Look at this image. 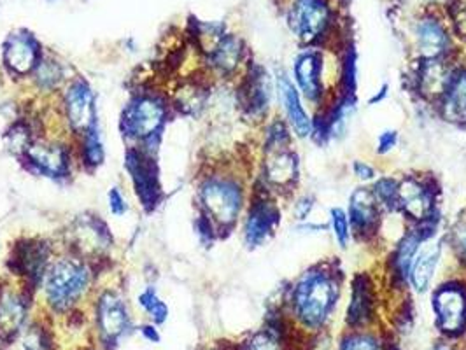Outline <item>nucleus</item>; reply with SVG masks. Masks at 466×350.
I'll list each match as a JSON object with an SVG mask.
<instances>
[{"label":"nucleus","mask_w":466,"mask_h":350,"mask_svg":"<svg viewBox=\"0 0 466 350\" xmlns=\"http://www.w3.org/2000/svg\"><path fill=\"white\" fill-rule=\"evenodd\" d=\"M339 279L325 266L305 272L293 293V308L305 326H321L337 304Z\"/></svg>","instance_id":"f257e3e1"},{"label":"nucleus","mask_w":466,"mask_h":350,"mask_svg":"<svg viewBox=\"0 0 466 350\" xmlns=\"http://www.w3.org/2000/svg\"><path fill=\"white\" fill-rule=\"evenodd\" d=\"M90 263L77 256L55 259L49 263L43 279L47 304L56 312H66L79 304L90 289Z\"/></svg>","instance_id":"f03ea898"},{"label":"nucleus","mask_w":466,"mask_h":350,"mask_svg":"<svg viewBox=\"0 0 466 350\" xmlns=\"http://www.w3.org/2000/svg\"><path fill=\"white\" fill-rule=\"evenodd\" d=\"M244 204L240 185L227 175H210L200 185V205L214 228H232Z\"/></svg>","instance_id":"7ed1b4c3"},{"label":"nucleus","mask_w":466,"mask_h":350,"mask_svg":"<svg viewBox=\"0 0 466 350\" xmlns=\"http://www.w3.org/2000/svg\"><path fill=\"white\" fill-rule=\"evenodd\" d=\"M168 107L158 95L140 94L123 109L121 132L127 139L151 144L164 130Z\"/></svg>","instance_id":"20e7f679"},{"label":"nucleus","mask_w":466,"mask_h":350,"mask_svg":"<svg viewBox=\"0 0 466 350\" xmlns=\"http://www.w3.org/2000/svg\"><path fill=\"white\" fill-rule=\"evenodd\" d=\"M288 132L284 123L276 121L270 125L265 144V179L272 187H289L299 175V158L288 147Z\"/></svg>","instance_id":"39448f33"},{"label":"nucleus","mask_w":466,"mask_h":350,"mask_svg":"<svg viewBox=\"0 0 466 350\" xmlns=\"http://www.w3.org/2000/svg\"><path fill=\"white\" fill-rule=\"evenodd\" d=\"M125 166L130 174L136 195L146 212H153L162 200L160 172L153 153L144 147H130L127 151Z\"/></svg>","instance_id":"423d86ee"},{"label":"nucleus","mask_w":466,"mask_h":350,"mask_svg":"<svg viewBox=\"0 0 466 350\" xmlns=\"http://www.w3.org/2000/svg\"><path fill=\"white\" fill-rule=\"evenodd\" d=\"M69 245L74 256L94 261L100 259L111 249L113 236L106 223L98 217L81 215L70 226Z\"/></svg>","instance_id":"0eeeda50"},{"label":"nucleus","mask_w":466,"mask_h":350,"mask_svg":"<svg viewBox=\"0 0 466 350\" xmlns=\"http://www.w3.org/2000/svg\"><path fill=\"white\" fill-rule=\"evenodd\" d=\"M288 20L302 43H314L327 32L329 24L327 0H295Z\"/></svg>","instance_id":"6e6552de"},{"label":"nucleus","mask_w":466,"mask_h":350,"mask_svg":"<svg viewBox=\"0 0 466 350\" xmlns=\"http://www.w3.org/2000/svg\"><path fill=\"white\" fill-rule=\"evenodd\" d=\"M26 166L39 175L60 179L69 175L70 156L66 145L53 140H34L25 151Z\"/></svg>","instance_id":"1a4fd4ad"},{"label":"nucleus","mask_w":466,"mask_h":350,"mask_svg":"<svg viewBox=\"0 0 466 350\" xmlns=\"http://www.w3.org/2000/svg\"><path fill=\"white\" fill-rule=\"evenodd\" d=\"M64 109L70 128L83 135L96 125L95 95L85 79H74L64 92Z\"/></svg>","instance_id":"9d476101"},{"label":"nucleus","mask_w":466,"mask_h":350,"mask_svg":"<svg viewBox=\"0 0 466 350\" xmlns=\"http://www.w3.org/2000/svg\"><path fill=\"white\" fill-rule=\"evenodd\" d=\"M437 325L447 335H458L466 326V291L458 284H445L433 295Z\"/></svg>","instance_id":"9b49d317"},{"label":"nucleus","mask_w":466,"mask_h":350,"mask_svg":"<svg viewBox=\"0 0 466 350\" xmlns=\"http://www.w3.org/2000/svg\"><path fill=\"white\" fill-rule=\"evenodd\" d=\"M41 62V45L26 30L11 34L4 45V64L16 75L32 74Z\"/></svg>","instance_id":"f8f14e48"},{"label":"nucleus","mask_w":466,"mask_h":350,"mask_svg":"<svg viewBox=\"0 0 466 350\" xmlns=\"http://www.w3.org/2000/svg\"><path fill=\"white\" fill-rule=\"evenodd\" d=\"M96 323L100 329V336L106 344H116L117 340L128 331L130 327L128 308L117 293L107 291L98 298Z\"/></svg>","instance_id":"ddd939ff"},{"label":"nucleus","mask_w":466,"mask_h":350,"mask_svg":"<svg viewBox=\"0 0 466 350\" xmlns=\"http://www.w3.org/2000/svg\"><path fill=\"white\" fill-rule=\"evenodd\" d=\"M279 225V209L268 198H257L251 205L246 226H244V238L249 247L261 245L270 235L276 232Z\"/></svg>","instance_id":"4468645a"},{"label":"nucleus","mask_w":466,"mask_h":350,"mask_svg":"<svg viewBox=\"0 0 466 350\" xmlns=\"http://www.w3.org/2000/svg\"><path fill=\"white\" fill-rule=\"evenodd\" d=\"M397 207L414 221H428L433 210V191L418 179L398 183Z\"/></svg>","instance_id":"2eb2a0df"},{"label":"nucleus","mask_w":466,"mask_h":350,"mask_svg":"<svg viewBox=\"0 0 466 350\" xmlns=\"http://www.w3.org/2000/svg\"><path fill=\"white\" fill-rule=\"evenodd\" d=\"M13 270L30 282H43L49 266V249L43 242H25L11 257Z\"/></svg>","instance_id":"dca6fc26"},{"label":"nucleus","mask_w":466,"mask_h":350,"mask_svg":"<svg viewBox=\"0 0 466 350\" xmlns=\"http://www.w3.org/2000/svg\"><path fill=\"white\" fill-rule=\"evenodd\" d=\"M323 56L318 51L302 53L295 62V77L302 94L310 102H319L323 96Z\"/></svg>","instance_id":"f3484780"},{"label":"nucleus","mask_w":466,"mask_h":350,"mask_svg":"<svg viewBox=\"0 0 466 350\" xmlns=\"http://www.w3.org/2000/svg\"><path fill=\"white\" fill-rule=\"evenodd\" d=\"M270 81L265 70L255 69L242 85L240 100L251 116H263L270 105Z\"/></svg>","instance_id":"a211bd4d"},{"label":"nucleus","mask_w":466,"mask_h":350,"mask_svg":"<svg viewBox=\"0 0 466 350\" xmlns=\"http://www.w3.org/2000/svg\"><path fill=\"white\" fill-rule=\"evenodd\" d=\"M350 223L358 234H373L379 225V204L373 191L360 187L350 196Z\"/></svg>","instance_id":"6ab92c4d"},{"label":"nucleus","mask_w":466,"mask_h":350,"mask_svg":"<svg viewBox=\"0 0 466 350\" xmlns=\"http://www.w3.org/2000/svg\"><path fill=\"white\" fill-rule=\"evenodd\" d=\"M26 315V302L18 291L4 289L0 293V336L9 340L22 329Z\"/></svg>","instance_id":"aec40b11"},{"label":"nucleus","mask_w":466,"mask_h":350,"mask_svg":"<svg viewBox=\"0 0 466 350\" xmlns=\"http://www.w3.org/2000/svg\"><path fill=\"white\" fill-rule=\"evenodd\" d=\"M278 88H279L282 105L286 109V115H288V119H289L295 134L299 137H307L312 130V123L303 109L300 95L297 92V88L286 75L278 77Z\"/></svg>","instance_id":"412c9836"},{"label":"nucleus","mask_w":466,"mask_h":350,"mask_svg":"<svg viewBox=\"0 0 466 350\" xmlns=\"http://www.w3.org/2000/svg\"><path fill=\"white\" fill-rule=\"evenodd\" d=\"M418 47L424 60H441L449 46L447 32L433 18H424L418 25Z\"/></svg>","instance_id":"4be33fe9"},{"label":"nucleus","mask_w":466,"mask_h":350,"mask_svg":"<svg viewBox=\"0 0 466 350\" xmlns=\"http://www.w3.org/2000/svg\"><path fill=\"white\" fill-rule=\"evenodd\" d=\"M443 117L454 123H466V70H454L442 98Z\"/></svg>","instance_id":"5701e85b"},{"label":"nucleus","mask_w":466,"mask_h":350,"mask_svg":"<svg viewBox=\"0 0 466 350\" xmlns=\"http://www.w3.org/2000/svg\"><path fill=\"white\" fill-rule=\"evenodd\" d=\"M442 255L441 242H426L422 251H418L414 263L410 266V280L416 291H424L435 275L439 259Z\"/></svg>","instance_id":"b1692460"},{"label":"nucleus","mask_w":466,"mask_h":350,"mask_svg":"<svg viewBox=\"0 0 466 350\" xmlns=\"http://www.w3.org/2000/svg\"><path fill=\"white\" fill-rule=\"evenodd\" d=\"M454 70L449 69L441 60H426L418 77L420 92L426 98H442Z\"/></svg>","instance_id":"393cba45"},{"label":"nucleus","mask_w":466,"mask_h":350,"mask_svg":"<svg viewBox=\"0 0 466 350\" xmlns=\"http://www.w3.org/2000/svg\"><path fill=\"white\" fill-rule=\"evenodd\" d=\"M244 53V45L235 35H223L216 46L209 51V60L212 67L221 74H230L238 67Z\"/></svg>","instance_id":"a878e982"},{"label":"nucleus","mask_w":466,"mask_h":350,"mask_svg":"<svg viewBox=\"0 0 466 350\" xmlns=\"http://www.w3.org/2000/svg\"><path fill=\"white\" fill-rule=\"evenodd\" d=\"M372 289L369 279L360 275L352 282V300H350L348 319L352 326L365 325L372 314Z\"/></svg>","instance_id":"bb28decb"},{"label":"nucleus","mask_w":466,"mask_h":350,"mask_svg":"<svg viewBox=\"0 0 466 350\" xmlns=\"http://www.w3.org/2000/svg\"><path fill=\"white\" fill-rule=\"evenodd\" d=\"M81 137V160L88 168H96L104 164V144L98 134V126L95 125Z\"/></svg>","instance_id":"cd10ccee"},{"label":"nucleus","mask_w":466,"mask_h":350,"mask_svg":"<svg viewBox=\"0 0 466 350\" xmlns=\"http://www.w3.org/2000/svg\"><path fill=\"white\" fill-rule=\"evenodd\" d=\"M422 240H428V235H422L420 232H410L400 242L397 251V268L401 275L410 274V266H412L414 257L420 251V244Z\"/></svg>","instance_id":"c85d7f7f"},{"label":"nucleus","mask_w":466,"mask_h":350,"mask_svg":"<svg viewBox=\"0 0 466 350\" xmlns=\"http://www.w3.org/2000/svg\"><path fill=\"white\" fill-rule=\"evenodd\" d=\"M34 75H35V83L39 88H45V90H53V88H58L60 81L64 79V72L60 69V65L56 62H51V60H43L37 64V67L34 70Z\"/></svg>","instance_id":"c756f323"},{"label":"nucleus","mask_w":466,"mask_h":350,"mask_svg":"<svg viewBox=\"0 0 466 350\" xmlns=\"http://www.w3.org/2000/svg\"><path fill=\"white\" fill-rule=\"evenodd\" d=\"M139 305L157 325H162L167 321L168 306L160 300V296L153 287H147L146 291L140 293Z\"/></svg>","instance_id":"7c9ffc66"},{"label":"nucleus","mask_w":466,"mask_h":350,"mask_svg":"<svg viewBox=\"0 0 466 350\" xmlns=\"http://www.w3.org/2000/svg\"><path fill=\"white\" fill-rule=\"evenodd\" d=\"M398 183L393 179H380L373 187V196L380 207L397 209Z\"/></svg>","instance_id":"2f4dec72"},{"label":"nucleus","mask_w":466,"mask_h":350,"mask_svg":"<svg viewBox=\"0 0 466 350\" xmlns=\"http://www.w3.org/2000/svg\"><path fill=\"white\" fill-rule=\"evenodd\" d=\"M331 223H333V230H335L339 245L346 249L348 242H350V221H348L344 210H331Z\"/></svg>","instance_id":"473e14b6"},{"label":"nucleus","mask_w":466,"mask_h":350,"mask_svg":"<svg viewBox=\"0 0 466 350\" xmlns=\"http://www.w3.org/2000/svg\"><path fill=\"white\" fill-rule=\"evenodd\" d=\"M242 350H280V344L274 333L261 331L255 335Z\"/></svg>","instance_id":"72a5a7b5"},{"label":"nucleus","mask_w":466,"mask_h":350,"mask_svg":"<svg viewBox=\"0 0 466 350\" xmlns=\"http://www.w3.org/2000/svg\"><path fill=\"white\" fill-rule=\"evenodd\" d=\"M342 350H379L377 342L372 336H365V335H352L350 338L344 340Z\"/></svg>","instance_id":"f704fd0d"},{"label":"nucleus","mask_w":466,"mask_h":350,"mask_svg":"<svg viewBox=\"0 0 466 350\" xmlns=\"http://www.w3.org/2000/svg\"><path fill=\"white\" fill-rule=\"evenodd\" d=\"M451 242L456 255L466 261V223H458L451 232Z\"/></svg>","instance_id":"c9c22d12"},{"label":"nucleus","mask_w":466,"mask_h":350,"mask_svg":"<svg viewBox=\"0 0 466 350\" xmlns=\"http://www.w3.org/2000/svg\"><path fill=\"white\" fill-rule=\"evenodd\" d=\"M109 209L115 215H123L128 210L127 200H125V196L121 195V191L117 187H113L109 191Z\"/></svg>","instance_id":"e433bc0d"},{"label":"nucleus","mask_w":466,"mask_h":350,"mask_svg":"<svg viewBox=\"0 0 466 350\" xmlns=\"http://www.w3.org/2000/svg\"><path fill=\"white\" fill-rule=\"evenodd\" d=\"M397 132H393V130L382 132V134H380V137H379V142H377V153H379V155H386V153H390V151L397 145Z\"/></svg>","instance_id":"4c0bfd02"},{"label":"nucleus","mask_w":466,"mask_h":350,"mask_svg":"<svg viewBox=\"0 0 466 350\" xmlns=\"http://www.w3.org/2000/svg\"><path fill=\"white\" fill-rule=\"evenodd\" d=\"M352 170H354V174H356L361 181H370V179H373V175H375V170H373L372 166L363 164V162H354Z\"/></svg>","instance_id":"58836bf2"},{"label":"nucleus","mask_w":466,"mask_h":350,"mask_svg":"<svg viewBox=\"0 0 466 350\" xmlns=\"http://www.w3.org/2000/svg\"><path fill=\"white\" fill-rule=\"evenodd\" d=\"M310 209H312V200H309V198H302V200L297 204V217L305 219V217H307V214L310 212Z\"/></svg>","instance_id":"ea45409f"},{"label":"nucleus","mask_w":466,"mask_h":350,"mask_svg":"<svg viewBox=\"0 0 466 350\" xmlns=\"http://www.w3.org/2000/svg\"><path fill=\"white\" fill-rule=\"evenodd\" d=\"M142 333H144V336H146L147 340H151V342H158V340H160V336H158L157 329L153 326L142 327Z\"/></svg>","instance_id":"a19ab883"},{"label":"nucleus","mask_w":466,"mask_h":350,"mask_svg":"<svg viewBox=\"0 0 466 350\" xmlns=\"http://www.w3.org/2000/svg\"><path fill=\"white\" fill-rule=\"evenodd\" d=\"M435 350H447V349H443V347H441V349H435Z\"/></svg>","instance_id":"79ce46f5"}]
</instances>
